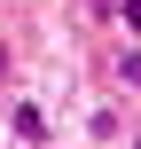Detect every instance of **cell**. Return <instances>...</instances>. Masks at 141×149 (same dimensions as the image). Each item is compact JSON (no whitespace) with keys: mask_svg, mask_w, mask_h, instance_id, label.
<instances>
[{"mask_svg":"<svg viewBox=\"0 0 141 149\" xmlns=\"http://www.w3.org/2000/svg\"><path fill=\"white\" fill-rule=\"evenodd\" d=\"M8 134L24 149H47V110H39V102H16V110H8Z\"/></svg>","mask_w":141,"mask_h":149,"instance_id":"obj_1","label":"cell"},{"mask_svg":"<svg viewBox=\"0 0 141 149\" xmlns=\"http://www.w3.org/2000/svg\"><path fill=\"white\" fill-rule=\"evenodd\" d=\"M110 79H118V86H133V94H141V47H126V55L110 63Z\"/></svg>","mask_w":141,"mask_h":149,"instance_id":"obj_2","label":"cell"},{"mask_svg":"<svg viewBox=\"0 0 141 149\" xmlns=\"http://www.w3.org/2000/svg\"><path fill=\"white\" fill-rule=\"evenodd\" d=\"M118 16H126V31H141V0H110Z\"/></svg>","mask_w":141,"mask_h":149,"instance_id":"obj_3","label":"cell"},{"mask_svg":"<svg viewBox=\"0 0 141 149\" xmlns=\"http://www.w3.org/2000/svg\"><path fill=\"white\" fill-rule=\"evenodd\" d=\"M0 79H8V47H0Z\"/></svg>","mask_w":141,"mask_h":149,"instance_id":"obj_4","label":"cell"},{"mask_svg":"<svg viewBox=\"0 0 141 149\" xmlns=\"http://www.w3.org/2000/svg\"><path fill=\"white\" fill-rule=\"evenodd\" d=\"M126 149H141V134H133V141H126Z\"/></svg>","mask_w":141,"mask_h":149,"instance_id":"obj_5","label":"cell"}]
</instances>
